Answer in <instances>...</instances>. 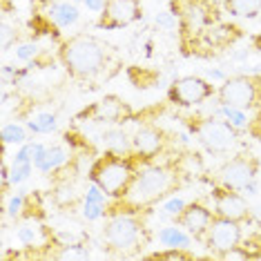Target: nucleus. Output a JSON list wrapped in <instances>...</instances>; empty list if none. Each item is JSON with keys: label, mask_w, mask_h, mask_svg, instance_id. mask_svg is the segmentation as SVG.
Returning a JSON list of instances; mask_svg holds the SVG:
<instances>
[{"label": "nucleus", "mask_w": 261, "mask_h": 261, "mask_svg": "<svg viewBox=\"0 0 261 261\" xmlns=\"http://www.w3.org/2000/svg\"><path fill=\"white\" fill-rule=\"evenodd\" d=\"M205 76H207V79H212V81H225L223 72H219V69H207Z\"/></svg>", "instance_id": "41"}, {"label": "nucleus", "mask_w": 261, "mask_h": 261, "mask_svg": "<svg viewBox=\"0 0 261 261\" xmlns=\"http://www.w3.org/2000/svg\"><path fill=\"white\" fill-rule=\"evenodd\" d=\"M72 154H74L72 147H67V145H63V143L47 145L45 156H43V161L36 165V170L45 172V174H49V172H54L56 168H61V165L67 163L69 159H72Z\"/></svg>", "instance_id": "19"}, {"label": "nucleus", "mask_w": 261, "mask_h": 261, "mask_svg": "<svg viewBox=\"0 0 261 261\" xmlns=\"http://www.w3.org/2000/svg\"><path fill=\"white\" fill-rule=\"evenodd\" d=\"M221 5L234 18H257L261 14V0H223Z\"/></svg>", "instance_id": "22"}, {"label": "nucleus", "mask_w": 261, "mask_h": 261, "mask_svg": "<svg viewBox=\"0 0 261 261\" xmlns=\"http://www.w3.org/2000/svg\"><path fill=\"white\" fill-rule=\"evenodd\" d=\"M168 9L179 18V49L186 58H203L201 36L223 20V5L217 0H170Z\"/></svg>", "instance_id": "3"}, {"label": "nucleus", "mask_w": 261, "mask_h": 261, "mask_svg": "<svg viewBox=\"0 0 261 261\" xmlns=\"http://www.w3.org/2000/svg\"><path fill=\"white\" fill-rule=\"evenodd\" d=\"M210 201H212V210H215L217 217L232 219V221H239L243 225L254 223L252 207L248 205L246 194L239 192V190H232V188L219 186V183H212Z\"/></svg>", "instance_id": "12"}, {"label": "nucleus", "mask_w": 261, "mask_h": 261, "mask_svg": "<svg viewBox=\"0 0 261 261\" xmlns=\"http://www.w3.org/2000/svg\"><path fill=\"white\" fill-rule=\"evenodd\" d=\"M243 27L234 25V22H217V25L207 27L201 36V51H203V58H212L219 56L221 51L230 49L232 45H237L243 38Z\"/></svg>", "instance_id": "16"}, {"label": "nucleus", "mask_w": 261, "mask_h": 261, "mask_svg": "<svg viewBox=\"0 0 261 261\" xmlns=\"http://www.w3.org/2000/svg\"><path fill=\"white\" fill-rule=\"evenodd\" d=\"M85 199H87V201H96V203H108L110 197L96 186V183L90 181V186H87V192H85Z\"/></svg>", "instance_id": "37"}, {"label": "nucleus", "mask_w": 261, "mask_h": 261, "mask_svg": "<svg viewBox=\"0 0 261 261\" xmlns=\"http://www.w3.org/2000/svg\"><path fill=\"white\" fill-rule=\"evenodd\" d=\"M134 116L136 112L125 98L116 96V94H108L96 103H90L87 108H83L74 116V121L108 127V125H125V123L134 121Z\"/></svg>", "instance_id": "8"}, {"label": "nucleus", "mask_w": 261, "mask_h": 261, "mask_svg": "<svg viewBox=\"0 0 261 261\" xmlns=\"http://www.w3.org/2000/svg\"><path fill=\"white\" fill-rule=\"evenodd\" d=\"M243 228H246V225L239 221L215 215L210 232H207V239H205V246H203L205 250L210 252V259H221L225 252H230L232 248L239 246L241 239L246 237L243 234Z\"/></svg>", "instance_id": "14"}, {"label": "nucleus", "mask_w": 261, "mask_h": 261, "mask_svg": "<svg viewBox=\"0 0 261 261\" xmlns=\"http://www.w3.org/2000/svg\"><path fill=\"white\" fill-rule=\"evenodd\" d=\"M18 221H45V197L40 190H27Z\"/></svg>", "instance_id": "21"}, {"label": "nucleus", "mask_w": 261, "mask_h": 261, "mask_svg": "<svg viewBox=\"0 0 261 261\" xmlns=\"http://www.w3.org/2000/svg\"><path fill=\"white\" fill-rule=\"evenodd\" d=\"M197 152L179 150L170 156L154 161L134 176L125 194L118 199H108L103 207V217L116 215H136V212L152 210L154 205L163 203L165 199L174 197L188 186L192 176V159H197Z\"/></svg>", "instance_id": "1"}, {"label": "nucleus", "mask_w": 261, "mask_h": 261, "mask_svg": "<svg viewBox=\"0 0 261 261\" xmlns=\"http://www.w3.org/2000/svg\"><path fill=\"white\" fill-rule=\"evenodd\" d=\"M27 127L34 134H51L56 129V114L54 112H45V114L34 116L32 121H27Z\"/></svg>", "instance_id": "27"}, {"label": "nucleus", "mask_w": 261, "mask_h": 261, "mask_svg": "<svg viewBox=\"0 0 261 261\" xmlns=\"http://www.w3.org/2000/svg\"><path fill=\"white\" fill-rule=\"evenodd\" d=\"M18 27L11 25V22L7 20V16L3 18V32H0V38H3V51H7L11 45L18 43Z\"/></svg>", "instance_id": "29"}, {"label": "nucleus", "mask_w": 261, "mask_h": 261, "mask_svg": "<svg viewBox=\"0 0 261 261\" xmlns=\"http://www.w3.org/2000/svg\"><path fill=\"white\" fill-rule=\"evenodd\" d=\"M36 150H38V143H34V141H27V143H22L18 154L14 156V163H32Z\"/></svg>", "instance_id": "33"}, {"label": "nucleus", "mask_w": 261, "mask_h": 261, "mask_svg": "<svg viewBox=\"0 0 261 261\" xmlns=\"http://www.w3.org/2000/svg\"><path fill=\"white\" fill-rule=\"evenodd\" d=\"M72 3H76V0H72Z\"/></svg>", "instance_id": "42"}, {"label": "nucleus", "mask_w": 261, "mask_h": 261, "mask_svg": "<svg viewBox=\"0 0 261 261\" xmlns=\"http://www.w3.org/2000/svg\"><path fill=\"white\" fill-rule=\"evenodd\" d=\"M32 170H34V163H14L11 165V176H9L11 186L16 188V186H20L22 181H27Z\"/></svg>", "instance_id": "31"}, {"label": "nucleus", "mask_w": 261, "mask_h": 261, "mask_svg": "<svg viewBox=\"0 0 261 261\" xmlns=\"http://www.w3.org/2000/svg\"><path fill=\"white\" fill-rule=\"evenodd\" d=\"M154 22H156V27L168 29V32H172V29H179V18H176V16L172 14L170 9L168 11H161V14H156Z\"/></svg>", "instance_id": "35"}, {"label": "nucleus", "mask_w": 261, "mask_h": 261, "mask_svg": "<svg viewBox=\"0 0 261 261\" xmlns=\"http://www.w3.org/2000/svg\"><path fill=\"white\" fill-rule=\"evenodd\" d=\"M127 79L132 81L134 87H139V90H147V87H159V83L161 81V74L156 72V69H147V67H127Z\"/></svg>", "instance_id": "23"}, {"label": "nucleus", "mask_w": 261, "mask_h": 261, "mask_svg": "<svg viewBox=\"0 0 261 261\" xmlns=\"http://www.w3.org/2000/svg\"><path fill=\"white\" fill-rule=\"evenodd\" d=\"M183 205H186V201H181V199H165V205H163V210L165 212H168V215H172V217H174V215H179V212L183 210Z\"/></svg>", "instance_id": "38"}, {"label": "nucleus", "mask_w": 261, "mask_h": 261, "mask_svg": "<svg viewBox=\"0 0 261 261\" xmlns=\"http://www.w3.org/2000/svg\"><path fill=\"white\" fill-rule=\"evenodd\" d=\"M132 147L139 154L147 156L150 161H161V159L170 156V154L179 152V147H176V136L154 121H145L134 129Z\"/></svg>", "instance_id": "9"}, {"label": "nucleus", "mask_w": 261, "mask_h": 261, "mask_svg": "<svg viewBox=\"0 0 261 261\" xmlns=\"http://www.w3.org/2000/svg\"><path fill=\"white\" fill-rule=\"evenodd\" d=\"M141 18H143L141 0H105V7L98 11L94 27L103 32H116V29L134 25Z\"/></svg>", "instance_id": "13"}, {"label": "nucleus", "mask_w": 261, "mask_h": 261, "mask_svg": "<svg viewBox=\"0 0 261 261\" xmlns=\"http://www.w3.org/2000/svg\"><path fill=\"white\" fill-rule=\"evenodd\" d=\"M152 210L136 212V215H116L105 217L100 228L103 250L110 257H143L145 248L152 243L154 234L147 225Z\"/></svg>", "instance_id": "5"}, {"label": "nucleus", "mask_w": 261, "mask_h": 261, "mask_svg": "<svg viewBox=\"0 0 261 261\" xmlns=\"http://www.w3.org/2000/svg\"><path fill=\"white\" fill-rule=\"evenodd\" d=\"M259 172H261V159L248 150H241L232 159H228V161L219 165L215 176H212V183H219V186L232 188L241 192L248 183L257 179Z\"/></svg>", "instance_id": "10"}, {"label": "nucleus", "mask_w": 261, "mask_h": 261, "mask_svg": "<svg viewBox=\"0 0 261 261\" xmlns=\"http://www.w3.org/2000/svg\"><path fill=\"white\" fill-rule=\"evenodd\" d=\"M219 112L228 118L230 123H232L234 127H239V129H246L248 125V116H246V112L239 110V108H230V105H219Z\"/></svg>", "instance_id": "28"}, {"label": "nucleus", "mask_w": 261, "mask_h": 261, "mask_svg": "<svg viewBox=\"0 0 261 261\" xmlns=\"http://www.w3.org/2000/svg\"><path fill=\"white\" fill-rule=\"evenodd\" d=\"M257 190H259V183H257V179H254V181H250V183H248V186L243 188L241 192L246 194V197H248V194H250V197H252V194H257Z\"/></svg>", "instance_id": "40"}, {"label": "nucleus", "mask_w": 261, "mask_h": 261, "mask_svg": "<svg viewBox=\"0 0 261 261\" xmlns=\"http://www.w3.org/2000/svg\"><path fill=\"white\" fill-rule=\"evenodd\" d=\"M152 163L154 161H150V159L139 154L136 150H132V152L103 150L92 159L87 179L92 183H96L110 199H118L125 194V190L129 188V183L134 181V176Z\"/></svg>", "instance_id": "4"}, {"label": "nucleus", "mask_w": 261, "mask_h": 261, "mask_svg": "<svg viewBox=\"0 0 261 261\" xmlns=\"http://www.w3.org/2000/svg\"><path fill=\"white\" fill-rule=\"evenodd\" d=\"M98 139L110 152H132V134H127L123 125H108L98 132Z\"/></svg>", "instance_id": "18"}, {"label": "nucleus", "mask_w": 261, "mask_h": 261, "mask_svg": "<svg viewBox=\"0 0 261 261\" xmlns=\"http://www.w3.org/2000/svg\"><path fill=\"white\" fill-rule=\"evenodd\" d=\"M43 49L38 43H34V40H27V43H18L16 45V58L18 61H25V63H29V61H34V58L38 56V51Z\"/></svg>", "instance_id": "30"}, {"label": "nucleus", "mask_w": 261, "mask_h": 261, "mask_svg": "<svg viewBox=\"0 0 261 261\" xmlns=\"http://www.w3.org/2000/svg\"><path fill=\"white\" fill-rule=\"evenodd\" d=\"M143 259H159V261H194L199 259L190 248H165L156 252H145Z\"/></svg>", "instance_id": "25"}, {"label": "nucleus", "mask_w": 261, "mask_h": 261, "mask_svg": "<svg viewBox=\"0 0 261 261\" xmlns=\"http://www.w3.org/2000/svg\"><path fill=\"white\" fill-rule=\"evenodd\" d=\"M217 96L215 83H210L203 76H181L168 85V103L181 110H190L203 105L205 100Z\"/></svg>", "instance_id": "11"}, {"label": "nucleus", "mask_w": 261, "mask_h": 261, "mask_svg": "<svg viewBox=\"0 0 261 261\" xmlns=\"http://www.w3.org/2000/svg\"><path fill=\"white\" fill-rule=\"evenodd\" d=\"M32 3L43 5L45 9H34V11L47 14L61 29L72 27L74 22H79V18H81L79 9H76L72 3H65V0H32Z\"/></svg>", "instance_id": "17"}, {"label": "nucleus", "mask_w": 261, "mask_h": 261, "mask_svg": "<svg viewBox=\"0 0 261 261\" xmlns=\"http://www.w3.org/2000/svg\"><path fill=\"white\" fill-rule=\"evenodd\" d=\"M83 3H85V7L90 11H100L105 7V0H83Z\"/></svg>", "instance_id": "39"}, {"label": "nucleus", "mask_w": 261, "mask_h": 261, "mask_svg": "<svg viewBox=\"0 0 261 261\" xmlns=\"http://www.w3.org/2000/svg\"><path fill=\"white\" fill-rule=\"evenodd\" d=\"M212 219H215L212 205H207L203 199H194V201H190V203L183 205V210L179 215H174V223L186 230L199 246H205Z\"/></svg>", "instance_id": "15"}, {"label": "nucleus", "mask_w": 261, "mask_h": 261, "mask_svg": "<svg viewBox=\"0 0 261 261\" xmlns=\"http://www.w3.org/2000/svg\"><path fill=\"white\" fill-rule=\"evenodd\" d=\"M217 103L243 112H257L261 108V74L228 76L217 87Z\"/></svg>", "instance_id": "7"}, {"label": "nucleus", "mask_w": 261, "mask_h": 261, "mask_svg": "<svg viewBox=\"0 0 261 261\" xmlns=\"http://www.w3.org/2000/svg\"><path fill=\"white\" fill-rule=\"evenodd\" d=\"M246 132L250 139H254L257 143L261 145V108L254 112L252 118H248V125H246Z\"/></svg>", "instance_id": "36"}, {"label": "nucleus", "mask_w": 261, "mask_h": 261, "mask_svg": "<svg viewBox=\"0 0 261 261\" xmlns=\"http://www.w3.org/2000/svg\"><path fill=\"white\" fill-rule=\"evenodd\" d=\"M159 241H161L165 248H190L192 237L174 223V225H170V228L159 230Z\"/></svg>", "instance_id": "24"}, {"label": "nucleus", "mask_w": 261, "mask_h": 261, "mask_svg": "<svg viewBox=\"0 0 261 261\" xmlns=\"http://www.w3.org/2000/svg\"><path fill=\"white\" fill-rule=\"evenodd\" d=\"M56 54L69 81L87 92H94L105 83L114 81L125 67L121 51L114 45L87 32L58 40Z\"/></svg>", "instance_id": "2"}, {"label": "nucleus", "mask_w": 261, "mask_h": 261, "mask_svg": "<svg viewBox=\"0 0 261 261\" xmlns=\"http://www.w3.org/2000/svg\"><path fill=\"white\" fill-rule=\"evenodd\" d=\"M0 139H3V145H11V143H27L29 136H27V129L20 125V123H5L3 129H0Z\"/></svg>", "instance_id": "26"}, {"label": "nucleus", "mask_w": 261, "mask_h": 261, "mask_svg": "<svg viewBox=\"0 0 261 261\" xmlns=\"http://www.w3.org/2000/svg\"><path fill=\"white\" fill-rule=\"evenodd\" d=\"M103 207H105V203H96V201L83 199V217H85L87 221L100 219V217H103Z\"/></svg>", "instance_id": "34"}, {"label": "nucleus", "mask_w": 261, "mask_h": 261, "mask_svg": "<svg viewBox=\"0 0 261 261\" xmlns=\"http://www.w3.org/2000/svg\"><path fill=\"white\" fill-rule=\"evenodd\" d=\"M179 121L188 132L197 136V141L210 154H228L239 141V127H234L228 118H217L215 114H179Z\"/></svg>", "instance_id": "6"}, {"label": "nucleus", "mask_w": 261, "mask_h": 261, "mask_svg": "<svg viewBox=\"0 0 261 261\" xmlns=\"http://www.w3.org/2000/svg\"><path fill=\"white\" fill-rule=\"evenodd\" d=\"M221 259H261V232L254 230L248 237H243L239 246L225 252Z\"/></svg>", "instance_id": "20"}, {"label": "nucleus", "mask_w": 261, "mask_h": 261, "mask_svg": "<svg viewBox=\"0 0 261 261\" xmlns=\"http://www.w3.org/2000/svg\"><path fill=\"white\" fill-rule=\"evenodd\" d=\"M22 205H25V192H16L14 197L9 199L7 207H5V212H7V217H11L14 221H18L20 212H22Z\"/></svg>", "instance_id": "32"}]
</instances>
